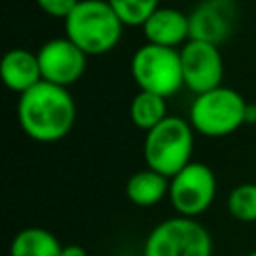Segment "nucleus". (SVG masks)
<instances>
[{"label":"nucleus","mask_w":256,"mask_h":256,"mask_svg":"<svg viewBox=\"0 0 256 256\" xmlns=\"http://www.w3.org/2000/svg\"><path fill=\"white\" fill-rule=\"evenodd\" d=\"M124 26H142L160 6V0H108Z\"/></svg>","instance_id":"obj_17"},{"label":"nucleus","mask_w":256,"mask_h":256,"mask_svg":"<svg viewBox=\"0 0 256 256\" xmlns=\"http://www.w3.org/2000/svg\"><path fill=\"white\" fill-rule=\"evenodd\" d=\"M60 240L46 228L30 226L20 230L10 242V256H60L62 254Z\"/></svg>","instance_id":"obj_14"},{"label":"nucleus","mask_w":256,"mask_h":256,"mask_svg":"<svg viewBox=\"0 0 256 256\" xmlns=\"http://www.w3.org/2000/svg\"><path fill=\"white\" fill-rule=\"evenodd\" d=\"M60 256H88V252L80 244H64Z\"/></svg>","instance_id":"obj_19"},{"label":"nucleus","mask_w":256,"mask_h":256,"mask_svg":"<svg viewBox=\"0 0 256 256\" xmlns=\"http://www.w3.org/2000/svg\"><path fill=\"white\" fill-rule=\"evenodd\" d=\"M216 190L218 182L214 170L204 162L192 160L170 178L168 200L178 216L198 218L214 204Z\"/></svg>","instance_id":"obj_7"},{"label":"nucleus","mask_w":256,"mask_h":256,"mask_svg":"<svg viewBox=\"0 0 256 256\" xmlns=\"http://www.w3.org/2000/svg\"><path fill=\"white\" fill-rule=\"evenodd\" d=\"M36 54L42 70V80L46 82L68 88L84 76L88 54L82 52L66 36L44 42Z\"/></svg>","instance_id":"obj_9"},{"label":"nucleus","mask_w":256,"mask_h":256,"mask_svg":"<svg viewBox=\"0 0 256 256\" xmlns=\"http://www.w3.org/2000/svg\"><path fill=\"white\" fill-rule=\"evenodd\" d=\"M246 106L248 102L238 90L218 86L194 96L188 122L194 132L206 138H224L246 124Z\"/></svg>","instance_id":"obj_4"},{"label":"nucleus","mask_w":256,"mask_h":256,"mask_svg":"<svg viewBox=\"0 0 256 256\" xmlns=\"http://www.w3.org/2000/svg\"><path fill=\"white\" fill-rule=\"evenodd\" d=\"M226 206L234 220L244 224L256 222V182H242L234 186L228 194Z\"/></svg>","instance_id":"obj_16"},{"label":"nucleus","mask_w":256,"mask_h":256,"mask_svg":"<svg viewBox=\"0 0 256 256\" xmlns=\"http://www.w3.org/2000/svg\"><path fill=\"white\" fill-rule=\"evenodd\" d=\"M180 62L184 86L190 92L202 94L222 86L224 60L220 54V46L204 40H188L180 48Z\"/></svg>","instance_id":"obj_8"},{"label":"nucleus","mask_w":256,"mask_h":256,"mask_svg":"<svg viewBox=\"0 0 256 256\" xmlns=\"http://www.w3.org/2000/svg\"><path fill=\"white\" fill-rule=\"evenodd\" d=\"M114 256H136V254H114Z\"/></svg>","instance_id":"obj_22"},{"label":"nucleus","mask_w":256,"mask_h":256,"mask_svg":"<svg viewBox=\"0 0 256 256\" xmlns=\"http://www.w3.org/2000/svg\"><path fill=\"white\" fill-rule=\"evenodd\" d=\"M168 188H170V178L146 166L142 170H136L128 178L124 192L134 206L150 208L162 202L164 198H168Z\"/></svg>","instance_id":"obj_13"},{"label":"nucleus","mask_w":256,"mask_h":256,"mask_svg":"<svg viewBox=\"0 0 256 256\" xmlns=\"http://www.w3.org/2000/svg\"><path fill=\"white\" fill-rule=\"evenodd\" d=\"M128 114L136 128H140L142 132H148L168 116L166 98H162L154 92L138 90L130 102Z\"/></svg>","instance_id":"obj_15"},{"label":"nucleus","mask_w":256,"mask_h":256,"mask_svg":"<svg viewBox=\"0 0 256 256\" xmlns=\"http://www.w3.org/2000/svg\"><path fill=\"white\" fill-rule=\"evenodd\" d=\"M212 250L208 228L196 218L176 214L148 232L142 256H212Z\"/></svg>","instance_id":"obj_6"},{"label":"nucleus","mask_w":256,"mask_h":256,"mask_svg":"<svg viewBox=\"0 0 256 256\" xmlns=\"http://www.w3.org/2000/svg\"><path fill=\"white\" fill-rule=\"evenodd\" d=\"M194 128L180 116H166L152 130L144 132L142 154L146 166L172 178L192 162Z\"/></svg>","instance_id":"obj_3"},{"label":"nucleus","mask_w":256,"mask_h":256,"mask_svg":"<svg viewBox=\"0 0 256 256\" xmlns=\"http://www.w3.org/2000/svg\"><path fill=\"white\" fill-rule=\"evenodd\" d=\"M130 72L138 90L154 92L162 98H170L184 88L180 48L146 42L132 54Z\"/></svg>","instance_id":"obj_5"},{"label":"nucleus","mask_w":256,"mask_h":256,"mask_svg":"<svg viewBox=\"0 0 256 256\" xmlns=\"http://www.w3.org/2000/svg\"><path fill=\"white\" fill-rule=\"evenodd\" d=\"M246 124H256V104L246 106Z\"/></svg>","instance_id":"obj_20"},{"label":"nucleus","mask_w":256,"mask_h":256,"mask_svg":"<svg viewBox=\"0 0 256 256\" xmlns=\"http://www.w3.org/2000/svg\"><path fill=\"white\" fill-rule=\"evenodd\" d=\"M190 40H204L220 46L234 30L236 2L234 0H202L188 14Z\"/></svg>","instance_id":"obj_10"},{"label":"nucleus","mask_w":256,"mask_h":256,"mask_svg":"<svg viewBox=\"0 0 256 256\" xmlns=\"http://www.w3.org/2000/svg\"><path fill=\"white\" fill-rule=\"evenodd\" d=\"M0 76L8 90L18 96L42 82V70L38 62V54L28 48H12L2 56Z\"/></svg>","instance_id":"obj_12"},{"label":"nucleus","mask_w":256,"mask_h":256,"mask_svg":"<svg viewBox=\"0 0 256 256\" xmlns=\"http://www.w3.org/2000/svg\"><path fill=\"white\" fill-rule=\"evenodd\" d=\"M78 2L80 0H36L38 8L44 14L52 16V18H62V20L76 8Z\"/></svg>","instance_id":"obj_18"},{"label":"nucleus","mask_w":256,"mask_h":256,"mask_svg":"<svg viewBox=\"0 0 256 256\" xmlns=\"http://www.w3.org/2000/svg\"><path fill=\"white\" fill-rule=\"evenodd\" d=\"M16 116L28 138L52 144L70 134L76 122V102L68 88L42 80L18 96Z\"/></svg>","instance_id":"obj_1"},{"label":"nucleus","mask_w":256,"mask_h":256,"mask_svg":"<svg viewBox=\"0 0 256 256\" xmlns=\"http://www.w3.org/2000/svg\"><path fill=\"white\" fill-rule=\"evenodd\" d=\"M244 256H256V250H252V252H248V254H244Z\"/></svg>","instance_id":"obj_21"},{"label":"nucleus","mask_w":256,"mask_h":256,"mask_svg":"<svg viewBox=\"0 0 256 256\" xmlns=\"http://www.w3.org/2000/svg\"><path fill=\"white\" fill-rule=\"evenodd\" d=\"M124 24L108 0H80L64 18V32L88 56L114 50L122 38Z\"/></svg>","instance_id":"obj_2"},{"label":"nucleus","mask_w":256,"mask_h":256,"mask_svg":"<svg viewBox=\"0 0 256 256\" xmlns=\"http://www.w3.org/2000/svg\"><path fill=\"white\" fill-rule=\"evenodd\" d=\"M142 32L150 44L182 48L190 40V20L182 10L172 6H158L142 24Z\"/></svg>","instance_id":"obj_11"}]
</instances>
